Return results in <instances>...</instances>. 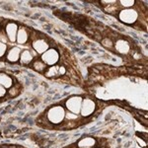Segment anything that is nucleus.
<instances>
[{
	"mask_svg": "<svg viewBox=\"0 0 148 148\" xmlns=\"http://www.w3.org/2000/svg\"><path fill=\"white\" fill-rule=\"evenodd\" d=\"M65 119V109L62 106H54L47 113V120L52 125H59Z\"/></svg>",
	"mask_w": 148,
	"mask_h": 148,
	"instance_id": "1",
	"label": "nucleus"
},
{
	"mask_svg": "<svg viewBox=\"0 0 148 148\" xmlns=\"http://www.w3.org/2000/svg\"><path fill=\"white\" fill-rule=\"evenodd\" d=\"M138 12L134 9H123L121 11H119V19L121 22L131 25L134 24L138 20Z\"/></svg>",
	"mask_w": 148,
	"mask_h": 148,
	"instance_id": "2",
	"label": "nucleus"
},
{
	"mask_svg": "<svg viewBox=\"0 0 148 148\" xmlns=\"http://www.w3.org/2000/svg\"><path fill=\"white\" fill-rule=\"evenodd\" d=\"M40 59L47 66L56 65L59 60V53L56 49H49L40 56Z\"/></svg>",
	"mask_w": 148,
	"mask_h": 148,
	"instance_id": "3",
	"label": "nucleus"
},
{
	"mask_svg": "<svg viewBox=\"0 0 148 148\" xmlns=\"http://www.w3.org/2000/svg\"><path fill=\"white\" fill-rule=\"evenodd\" d=\"M82 98L79 96H72L65 102V107L68 112L75 114H80L81 105H82Z\"/></svg>",
	"mask_w": 148,
	"mask_h": 148,
	"instance_id": "4",
	"label": "nucleus"
},
{
	"mask_svg": "<svg viewBox=\"0 0 148 148\" xmlns=\"http://www.w3.org/2000/svg\"><path fill=\"white\" fill-rule=\"evenodd\" d=\"M96 109V104L93 100L86 98V99L82 100V105H81L80 114L83 118H87V116H91V114L95 112Z\"/></svg>",
	"mask_w": 148,
	"mask_h": 148,
	"instance_id": "5",
	"label": "nucleus"
},
{
	"mask_svg": "<svg viewBox=\"0 0 148 148\" xmlns=\"http://www.w3.org/2000/svg\"><path fill=\"white\" fill-rule=\"evenodd\" d=\"M32 47H33V49H34L38 54H40V56L49 49V42H47L44 38L35 39L32 42Z\"/></svg>",
	"mask_w": 148,
	"mask_h": 148,
	"instance_id": "6",
	"label": "nucleus"
},
{
	"mask_svg": "<svg viewBox=\"0 0 148 148\" xmlns=\"http://www.w3.org/2000/svg\"><path fill=\"white\" fill-rule=\"evenodd\" d=\"M18 26L16 23L10 22L7 23V25L5 26V34L8 38V40L11 42H16V37H17V33H18Z\"/></svg>",
	"mask_w": 148,
	"mask_h": 148,
	"instance_id": "7",
	"label": "nucleus"
},
{
	"mask_svg": "<svg viewBox=\"0 0 148 148\" xmlns=\"http://www.w3.org/2000/svg\"><path fill=\"white\" fill-rule=\"evenodd\" d=\"M21 49L19 47H12L10 49L7 51L6 53V59L11 63L17 62L20 59V54H21Z\"/></svg>",
	"mask_w": 148,
	"mask_h": 148,
	"instance_id": "8",
	"label": "nucleus"
},
{
	"mask_svg": "<svg viewBox=\"0 0 148 148\" xmlns=\"http://www.w3.org/2000/svg\"><path fill=\"white\" fill-rule=\"evenodd\" d=\"M116 47V51L121 54H127L130 51V46L126 40H119L114 45Z\"/></svg>",
	"mask_w": 148,
	"mask_h": 148,
	"instance_id": "9",
	"label": "nucleus"
},
{
	"mask_svg": "<svg viewBox=\"0 0 148 148\" xmlns=\"http://www.w3.org/2000/svg\"><path fill=\"white\" fill-rule=\"evenodd\" d=\"M29 40V33L26 28H19L18 29V33H17V37H16V42L19 45H24L28 42Z\"/></svg>",
	"mask_w": 148,
	"mask_h": 148,
	"instance_id": "10",
	"label": "nucleus"
},
{
	"mask_svg": "<svg viewBox=\"0 0 148 148\" xmlns=\"http://www.w3.org/2000/svg\"><path fill=\"white\" fill-rule=\"evenodd\" d=\"M96 144V139L93 137H84L77 143L78 148H92Z\"/></svg>",
	"mask_w": 148,
	"mask_h": 148,
	"instance_id": "11",
	"label": "nucleus"
},
{
	"mask_svg": "<svg viewBox=\"0 0 148 148\" xmlns=\"http://www.w3.org/2000/svg\"><path fill=\"white\" fill-rule=\"evenodd\" d=\"M20 61L22 64H25V65H28V64L32 63L34 61V56H32L30 51L28 49H25V51H21L20 54Z\"/></svg>",
	"mask_w": 148,
	"mask_h": 148,
	"instance_id": "12",
	"label": "nucleus"
},
{
	"mask_svg": "<svg viewBox=\"0 0 148 148\" xmlns=\"http://www.w3.org/2000/svg\"><path fill=\"white\" fill-rule=\"evenodd\" d=\"M0 85L3 86L5 89H10L13 86V79L6 73H0Z\"/></svg>",
	"mask_w": 148,
	"mask_h": 148,
	"instance_id": "13",
	"label": "nucleus"
},
{
	"mask_svg": "<svg viewBox=\"0 0 148 148\" xmlns=\"http://www.w3.org/2000/svg\"><path fill=\"white\" fill-rule=\"evenodd\" d=\"M32 64H33V68L37 71H40V72H44V71H46V69L47 67L46 64L42 62V59H37V60L33 61Z\"/></svg>",
	"mask_w": 148,
	"mask_h": 148,
	"instance_id": "14",
	"label": "nucleus"
},
{
	"mask_svg": "<svg viewBox=\"0 0 148 148\" xmlns=\"http://www.w3.org/2000/svg\"><path fill=\"white\" fill-rule=\"evenodd\" d=\"M58 68H59L58 65L49 66V68L46 71V76L49 78H53V77H56V76H59Z\"/></svg>",
	"mask_w": 148,
	"mask_h": 148,
	"instance_id": "15",
	"label": "nucleus"
},
{
	"mask_svg": "<svg viewBox=\"0 0 148 148\" xmlns=\"http://www.w3.org/2000/svg\"><path fill=\"white\" fill-rule=\"evenodd\" d=\"M118 3L121 4V7H123L125 9H130L135 4V1H133V0H121V1H119Z\"/></svg>",
	"mask_w": 148,
	"mask_h": 148,
	"instance_id": "16",
	"label": "nucleus"
},
{
	"mask_svg": "<svg viewBox=\"0 0 148 148\" xmlns=\"http://www.w3.org/2000/svg\"><path fill=\"white\" fill-rule=\"evenodd\" d=\"M101 42H102L103 47H108V49H113L114 47V44L110 38H105V39H103L101 40Z\"/></svg>",
	"mask_w": 148,
	"mask_h": 148,
	"instance_id": "17",
	"label": "nucleus"
},
{
	"mask_svg": "<svg viewBox=\"0 0 148 148\" xmlns=\"http://www.w3.org/2000/svg\"><path fill=\"white\" fill-rule=\"evenodd\" d=\"M7 51H8V46L6 44H3V42H0V58L5 56L7 53Z\"/></svg>",
	"mask_w": 148,
	"mask_h": 148,
	"instance_id": "18",
	"label": "nucleus"
},
{
	"mask_svg": "<svg viewBox=\"0 0 148 148\" xmlns=\"http://www.w3.org/2000/svg\"><path fill=\"white\" fill-rule=\"evenodd\" d=\"M0 42H3L6 45L8 42V38L5 34V31H0Z\"/></svg>",
	"mask_w": 148,
	"mask_h": 148,
	"instance_id": "19",
	"label": "nucleus"
},
{
	"mask_svg": "<svg viewBox=\"0 0 148 148\" xmlns=\"http://www.w3.org/2000/svg\"><path fill=\"white\" fill-rule=\"evenodd\" d=\"M65 118L67 119L68 121H75V120H77V119H78V116H77V114L68 112L67 114L65 113Z\"/></svg>",
	"mask_w": 148,
	"mask_h": 148,
	"instance_id": "20",
	"label": "nucleus"
},
{
	"mask_svg": "<svg viewBox=\"0 0 148 148\" xmlns=\"http://www.w3.org/2000/svg\"><path fill=\"white\" fill-rule=\"evenodd\" d=\"M135 139H136V141L139 143V145L140 146H146L147 145V143L145 142V141H143V138H141V137H139V136H135Z\"/></svg>",
	"mask_w": 148,
	"mask_h": 148,
	"instance_id": "21",
	"label": "nucleus"
},
{
	"mask_svg": "<svg viewBox=\"0 0 148 148\" xmlns=\"http://www.w3.org/2000/svg\"><path fill=\"white\" fill-rule=\"evenodd\" d=\"M18 90H16V87H14V86H12V87L10 88V90H9V94L11 95V96H16V95L18 94Z\"/></svg>",
	"mask_w": 148,
	"mask_h": 148,
	"instance_id": "22",
	"label": "nucleus"
},
{
	"mask_svg": "<svg viewBox=\"0 0 148 148\" xmlns=\"http://www.w3.org/2000/svg\"><path fill=\"white\" fill-rule=\"evenodd\" d=\"M6 94H7V90L3 87V86L0 85V98L4 97Z\"/></svg>",
	"mask_w": 148,
	"mask_h": 148,
	"instance_id": "23",
	"label": "nucleus"
},
{
	"mask_svg": "<svg viewBox=\"0 0 148 148\" xmlns=\"http://www.w3.org/2000/svg\"><path fill=\"white\" fill-rule=\"evenodd\" d=\"M58 73H59V76H60V75H64V74L66 73V68L64 67V66H59Z\"/></svg>",
	"mask_w": 148,
	"mask_h": 148,
	"instance_id": "24",
	"label": "nucleus"
},
{
	"mask_svg": "<svg viewBox=\"0 0 148 148\" xmlns=\"http://www.w3.org/2000/svg\"><path fill=\"white\" fill-rule=\"evenodd\" d=\"M99 148H101V147H99Z\"/></svg>",
	"mask_w": 148,
	"mask_h": 148,
	"instance_id": "25",
	"label": "nucleus"
}]
</instances>
